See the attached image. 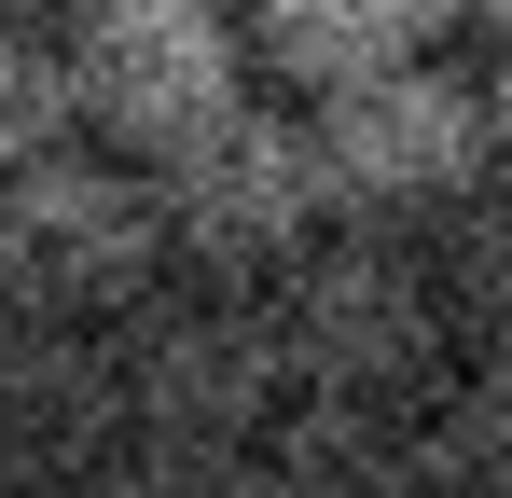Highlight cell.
Returning a JSON list of instances; mask_svg holds the SVG:
<instances>
[{"label":"cell","instance_id":"obj_1","mask_svg":"<svg viewBox=\"0 0 512 498\" xmlns=\"http://www.w3.org/2000/svg\"><path fill=\"white\" fill-rule=\"evenodd\" d=\"M277 332H291V374L305 402H374L416 415L443 374H457V319H443V277H429V236H388V222H333L277 277Z\"/></svg>","mask_w":512,"mask_h":498},{"label":"cell","instance_id":"obj_2","mask_svg":"<svg viewBox=\"0 0 512 498\" xmlns=\"http://www.w3.org/2000/svg\"><path fill=\"white\" fill-rule=\"evenodd\" d=\"M167 180L125 153L70 139L56 166L0 180V277H14V319H70V332H125L167 291Z\"/></svg>","mask_w":512,"mask_h":498},{"label":"cell","instance_id":"obj_3","mask_svg":"<svg viewBox=\"0 0 512 498\" xmlns=\"http://www.w3.org/2000/svg\"><path fill=\"white\" fill-rule=\"evenodd\" d=\"M70 83H84V139L167 180L194 139H222L263 97V56L222 0H97L70 14Z\"/></svg>","mask_w":512,"mask_h":498},{"label":"cell","instance_id":"obj_4","mask_svg":"<svg viewBox=\"0 0 512 498\" xmlns=\"http://www.w3.org/2000/svg\"><path fill=\"white\" fill-rule=\"evenodd\" d=\"M111 346H125L139 443H277V429H291V402H305L291 332H277V291L167 277V291L111 332Z\"/></svg>","mask_w":512,"mask_h":498},{"label":"cell","instance_id":"obj_5","mask_svg":"<svg viewBox=\"0 0 512 498\" xmlns=\"http://www.w3.org/2000/svg\"><path fill=\"white\" fill-rule=\"evenodd\" d=\"M346 222L333 194V153H319V111H277L250 97L222 139H194L167 166V236H180V277H222V291H277L305 249Z\"/></svg>","mask_w":512,"mask_h":498},{"label":"cell","instance_id":"obj_6","mask_svg":"<svg viewBox=\"0 0 512 498\" xmlns=\"http://www.w3.org/2000/svg\"><path fill=\"white\" fill-rule=\"evenodd\" d=\"M319 153H333V194L346 222H388V236H443L485 180H499V111H485V70H457V56H429V70L374 83V97H346L319 111Z\"/></svg>","mask_w":512,"mask_h":498},{"label":"cell","instance_id":"obj_7","mask_svg":"<svg viewBox=\"0 0 512 498\" xmlns=\"http://www.w3.org/2000/svg\"><path fill=\"white\" fill-rule=\"evenodd\" d=\"M125 443H139V402H125L111 332H70V319L0 332V498H84Z\"/></svg>","mask_w":512,"mask_h":498},{"label":"cell","instance_id":"obj_8","mask_svg":"<svg viewBox=\"0 0 512 498\" xmlns=\"http://www.w3.org/2000/svg\"><path fill=\"white\" fill-rule=\"evenodd\" d=\"M443 42H457V0H277V14H250V56L291 111H346L374 83L429 70Z\"/></svg>","mask_w":512,"mask_h":498},{"label":"cell","instance_id":"obj_9","mask_svg":"<svg viewBox=\"0 0 512 498\" xmlns=\"http://www.w3.org/2000/svg\"><path fill=\"white\" fill-rule=\"evenodd\" d=\"M263 498H429L416 429L374 402H291V429L263 443Z\"/></svg>","mask_w":512,"mask_h":498},{"label":"cell","instance_id":"obj_10","mask_svg":"<svg viewBox=\"0 0 512 498\" xmlns=\"http://www.w3.org/2000/svg\"><path fill=\"white\" fill-rule=\"evenodd\" d=\"M402 429H416L429 498H512V360H457Z\"/></svg>","mask_w":512,"mask_h":498},{"label":"cell","instance_id":"obj_11","mask_svg":"<svg viewBox=\"0 0 512 498\" xmlns=\"http://www.w3.org/2000/svg\"><path fill=\"white\" fill-rule=\"evenodd\" d=\"M84 139V83H70V28L42 14H0V180L56 166Z\"/></svg>","mask_w":512,"mask_h":498},{"label":"cell","instance_id":"obj_12","mask_svg":"<svg viewBox=\"0 0 512 498\" xmlns=\"http://www.w3.org/2000/svg\"><path fill=\"white\" fill-rule=\"evenodd\" d=\"M429 277H443V319L471 360H512V180H485L443 236H429Z\"/></svg>","mask_w":512,"mask_h":498},{"label":"cell","instance_id":"obj_13","mask_svg":"<svg viewBox=\"0 0 512 498\" xmlns=\"http://www.w3.org/2000/svg\"><path fill=\"white\" fill-rule=\"evenodd\" d=\"M84 498H263V443H125Z\"/></svg>","mask_w":512,"mask_h":498},{"label":"cell","instance_id":"obj_14","mask_svg":"<svg viewBox=\"0 0 512 498\" xmlns=\"http://www.w3.org/2000/svg\"><path fill=\"white\" fill-rule=\"evenodd\" d=\"M485 111H499V166H512V14L485 28Z\"/></svg>","mask_w":512,"mask_h":498},{"label":"cell","instance_id":"obj_15","mask_svg":"<svg viewBox=\"0 0 512 498\" xmlns=\"http://www.w3.org/2000/svg\"><path fill=\"white\" fill-rule=\"evenodd\" d=\"M0 332H14V277H0Z\"/></svg>","mask_w":512,"mask_h":498}]
</instances>
